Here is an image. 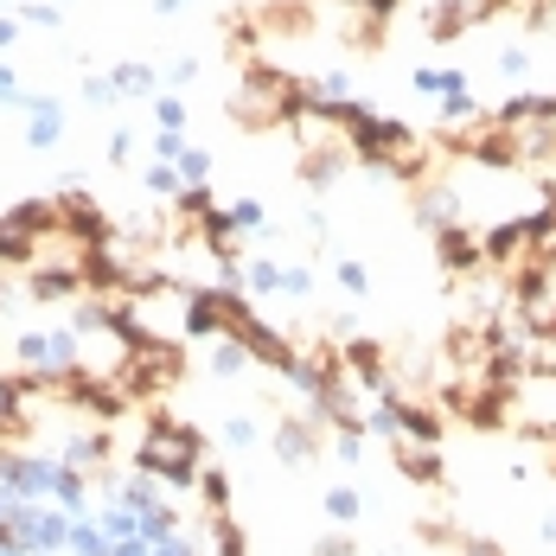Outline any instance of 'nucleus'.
<instances>
[{
  "label": "nucleus",
  "mask_w": 556,
  "mask_h": 556,
  "mask_svg": "<svg viewBox=\"0 0 556 556\" xmlns=\"http://www.w3.org/2000/svg\"><path fill=\"white\" fill-rule=\"evenodd\" d=\"M435 256H442L447 276H473V269H480V237L460 230V224H442V230H435Z\"/></svg>",
  "instance_id": "f257e3e1"
},
{
  "label": "nucleus",
  "mask_w": 556,
  "mask_h": 556,
  "mask_svg": "<svg viewBox=\"0 0 556 556\" xmlns=\"http://www.w3.org/2000/svg\"><path fill=\"white\" fill-rule=\"evenodd\" d=\"M396 467H403V473H409V480H416V486H442L447 480V467H442V454H435V447L422 442H403V435H396Z\"/></svg>",
  "instance_id": "f03ea898"
},
{
  "label": "nucleus",
  "mask_w": 556,
  "mask_h": 556,
  "mask_svg": "<svg viewBox=\"0 0 556 556\" xmlns=\"http://www.w3.org/2000/svg\"><path fill=\"white\" fill-rule=\"evenodd\" d=\"M473 20H480V7H473V0H435V7H429V39L447 46V39H460Z\"/></svg>",
  "instance_id": "7ed1b4c3"
},
{
  "label": "nucleus",
  "mask_w": 556,
  "mask_h": 556,
  "mask_svg": "<svg viewBox=\"0 0 556 556\" xmlns=\"http://www.w3.org/2000/svg\"><path fill=\"white\" fill-rule=\"evenodd\" d=\"M314 447H320V429H314V422H288V429H281V454H288V460H301V454H314Z\"/></svg>",
  "instance_id": "20e7f679"
},
{
  "label": "nucleus",
  "mask_w": 556,
  "mask_h": 556,
  "mask_svg": "<svg viewBox=\"0 0 556 556\" xmlns=\"http://www.w3.org/2000/svg\"><path fill=\"white\" fill-rule=\"evenodd\" d=\"M224 500H230V480H224V473H205V505L224 511Z\"/></svg>",
  "instance_id": "39448f33"
},
{
  "label": "nucleus",
  "mask_w": 556,
  "mask_h": 556,
  "mask_svg": "<svg viewBox=\"0 0 556 556\" xmlns=\"http://www.w3.org/2000/svg\"><path fill=\"white\" fill-rule=\"evenodd\" d=\"M460 556H505V544H493V538H467Z\"/></svg>",
  "instance_id": "423d86ee"
},
{
  "label": "nucleus",
  "mask_w": 556,
  "mask_h": 556,
  "mask_svg": "<svg viewBox=\"0 0 556 556\" xmlns=\"http://www.w3.org/2000/svg\"><path fill=\"white\" fill-rule=\"evenodd\" d=\"M320 556H352V544H345V538H327V544H320Z\"/></svg>",
  "instance_id": "0eeeda50"
},
{
  "label": "nucleus",
  "mask_w": 556,
  "mask_h": 556,
  "mask_svg": "<svg viewBox=\"0 0 556 556\" xmlns=\"http://www.w3.org/2000/svg\"><path fill=\"white\" fill-rule=\"evenodd\" d=\"M339 7H352V13H365V0H339Z\"/></svg>",
  "instance_id": "6e6552de"
}]
</instances>
